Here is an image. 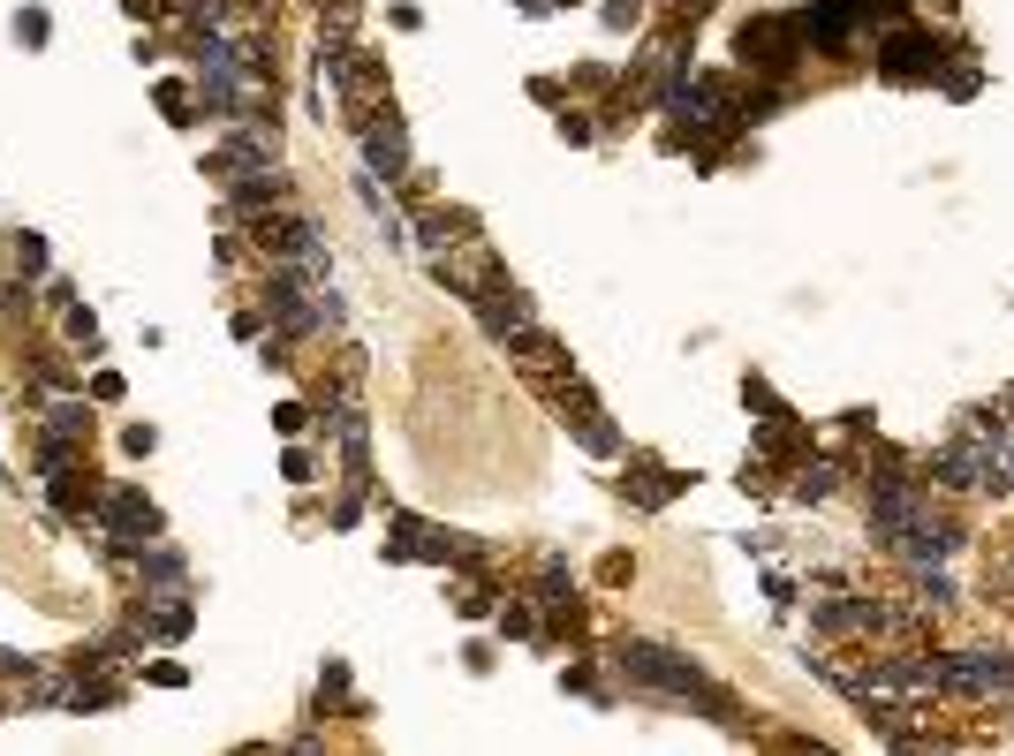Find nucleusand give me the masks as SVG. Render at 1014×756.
I'll return each instance as SVG.
<instances>
[{"label":"nucleus","instance_id":"f257e3e1","mask_svg":"<svg viewBox=\"0 0 1014 756\" xmlns=\"http://www.w3.org/2000/svg\"><path fill=\"white\" fill-rule=\"evenodd\" d=\"M621 673H629V681H652V689H667V696H696V704L727 711V696H712V689H704V673H696V666H681L675 650L629 643V650H621Z\"/></svg>","mask_w":1014,"mask_h":756},{"label":"nucleus","instance_id":"f03ea898","mask_svg":"<svg viewBox=\"0 0 1014 756\" xmlns=\"http://www.w3.org/2000/svg\"><path fill=\"white\" fill-rule=\"evenodd\" d=\"M939 681H947V689H962V696H1000V689H1014V658L962 650V658H947V666H939Z\"/></svg>","mask_w":1014,"mask_h":756},{"label":"nucleus","instance_id":"7ed1b4c3","mask_svg":"<svg viewBox=\"0 0 1014 756\" xmlns=\"http://www.w3.org/2000/svg\"><path fill=\"white\" fill-rule=\"evenodd\" d=\"M901 553H908V560H947V553H954V530H939V522H908Z\"/></svg>","mask_w":1014,"mask_h":756},{"label":"nucleus","instance_id":"20e7f679","mask_svg":"<svg viewBox=\"0 0 1014 756\" xmlns=\"http://www.w3.org/2000/svg\"><path fill=\"white\" fill-rule=\"evenodd\" d=\"M114 530H122V537H137V530H152V507H145L137 492H122V499H114Z\"/></svg>","mask_w":1014,"mask_h":756},{"label":"nucleus","instance_id":"39448f33","mask_svg":"<svg viewBox=\"0 0 1014 756\" xmlns=\"http://www.w3.org/2000/svg\"><path fill=\"white\" fill-rule=\"evenodd\" d=\"M371 159H379V166H401V129H394V122L371 129Z\"/></svg>","mask_w":1014,"mask_h":756}]
</instances>
